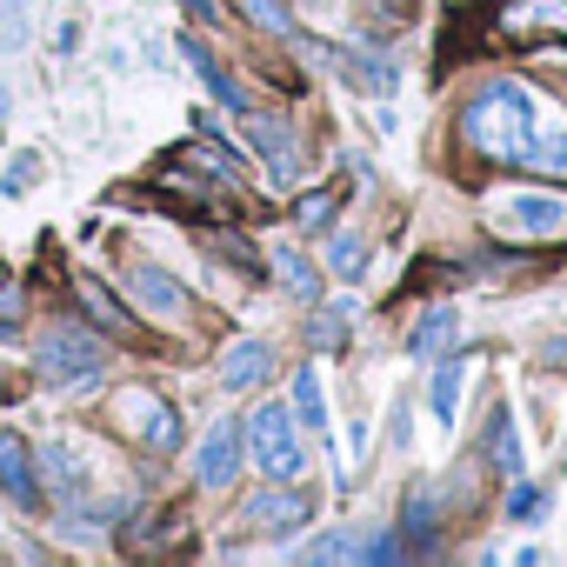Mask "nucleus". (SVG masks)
Wrapping results in <instances>:
<instances>
[{"instance_id": "nucleus-1", "label": "nucleus", "mask_w": 567, "mask_h": 567, "mask_svg": "<svg viewBox=\"0 0 567 567\" xmlns=\"http://www.w3.org/2000/svg\"><path fill=\"white\" fill-rule=\"evenodd\" d=\"M461 141L494 167H527L567 181V114L527 81H487L461 107Z\"/></svg>"}, {"instance_id": "nucleus-2", "label": "nucleus", "mask_w": 567, "mask_h": 567, "mask_svg": "<svg viewBox=\"0 0 567 567\" xmlns=\"http://www.w3.org/2000/svg\"><path fill=\"white\" fill-rule=\"evenodd\" d=\"M240 447L254 454V467L267 481H295L301 474V434H295V414L280 408V401H260L254 421L240 427Z\"/></svg>"}, {"instance_id": "nucleus-3", "label": "nucleus", "mask_w": 567, "mask_h": 567, "mask_svg": "<svg viewBox=\"0 0 567 567\" xmlns=\"http://www.w3.org/2000/svg\"><path fill=\"white\" fill-rule=\"evenodd\" d=\"M34 361H41V374H48L54 388H61V381H74V388H81V381H94V374L107 368V348H101L87 328H74V321H54V328L34 341Z\"/></svg>"}, {"instance_id": "nucleus-4", "label": "nucleus", "mask_w": 567, "mask_h": 567, "mask_svg": "<svg viewBox=\"0 0 567 567\" xmlns=\"http://www.w3.org/2000/svg\"><path fill=\"white\" fill-rule=\"evenodd\" d=\"M487 227L514 234V240H554L567 227V200L560 194H494L487 200Z\"/></svg>"}, {"instance_id": "nucleus-5", "label": "nucleus", "mask_w": 567, "mask_h": 567, "mask_svg": "<svg viewBox=\"0 0 567 567\" xmlns=\"http://www.w3.org/2000/svg\"><path fill=\"white\" fill-rule=\"evenodd\" d=\"M494 28H501L514 48L567 41V0H494Z\"/></svg>"}, {"instance_id": "nucleus-6", "label": "nucleus", "mask_w": 567, "mask_h": 567, "mask_svg": "<svg viewBox=\"0 0 567 567\" xmlns=\"http://www.w3.org/2000/svg\"><path fill=\"white\" fill-rule=\"evenodd\" d=\"M240 121H247V141H254V154H260L267 181H274V187H295V181H301V147H295V134L280 127V121H260L254 107H247Z\"/></svg>"}, {"instance_id": "nucleus-7", "label": "nucleus", "mask_w": 567, "mask_h": 567, "mask_svg": "<svg viewBox=\"0 0 567 567\" xmlns=\"http://www.w3.org/2000/svg\"><path fill=\"white\" fill-rule=\"evenodd\" d=\"M127 295L154 315V321H187V288H181V280L174 274H161V267H127Z\"/></svg>"}, {"instance_id": "nucleus-8", "label": "nucleus", "mask_w": 567, "mask_h": 567, "mask_svg": "<svg viewBox=\"0 0 567 567\" xmlns=\"http://www.w3.org/2000/svg\"><path fill=\"white\" fill-rule=\"evenodd\" d=\"M308 514H315V501H308L295 481H274L267 494H254V501H247V520H254V527H274V534H295Z\"/></svg>"}, {"instance_id": "nucleus-9", "label": "nucleus", "mask_w": 567, "mask_h": 567, "mask_svg": "<svg viewBox=\"0 0 567 567\" xmlns=\"http://www.w3.org/2000/svg\"><path fill=\"white\" fill-rule=\"evenodd\" d=\"M0 494H8L21 514L41 507V487H34V461H28V441L0 427Z\"/></svg>"}, {"instance_id": "nucleus-10", "label": "nucleus", "mask_w": 567, "mask_h": 567, "mask_svg": "<svg viewBox=\"0 0 567 567\" xmlns=\"http://www.w3.org/2000/svg\"><path fill=\"white\" fill-rule=\"evenodd\" d=\"M234 467H240V427H234V421H214V427H207V441H200V454H194V481L227 487V481H234Z\"/></svg>"}, {"instance_id": "nucleus-11", "label": "nucleus", "mask_w": 567, "mask_h": 567, "mask_svg": "<svg viewBox=\"0 0 567 567\" xmlns=\"http://www.w3.org/2000/svg\"><path fill=\"white\" fill-rule=\"evenodd\" d=\"M267 374H274V348H267V341H234V348L220 354V388H234V394L260 388Z\"/></svg>"}, {"instance_id": "nucleus-12", "label": "nucleus", "mask_w": 567, "mask_h": 567, "mask_svg": "<svg viewBox=\"0 0 567 567\" xmlns=\"http://www.w3.org/2000/svg\"><path fill=\"white\" fill-rule=\"evenodd\" d=\"M321 61L334 68V74H348L361 94H374V101H388L394 94V68L388 61H374V54H348V48H321Z\"/></svg>"}, {"instance_id": "nucleus-13", "label": "nucleus", "mask_w": 567, "mask_h": 567, "mask_svg": "<svg viewBox=\"0 0 567 567\" xmlns=\"http://www.w3.org/2000/svg\"><path fill=\"white\" fill-rule=\"evenodd\" d=\"M181 54H187V68H194L200 81H207V94H214V101H220L227 114H247V94H240V87H234V81H227L220 68H214V54H207L200 41H181Z\"/></svg>"}, {"instance_id": "nucleus-14", "label": "nucleus", "mask_w": 567, "mask_h": 567, "mask_svg": "<svg viewBox=\"0 0 567 567\" xmlns=\"http://www.w3.org/2000/svg\"><path fill=\"white\" fill-rule=\"evenodd\" d=\"M454 341H461V321H454V308H434V315H421V328L408 334L414 361H434V354H447Z\"/></svg>"}, {"instance_id": "nucleus-15", "label": "nucleus", "mask_w": 567, "mask_h": 567, "mask_svg": "<svg viewBox=\"0 0 567 567\" xmlns=\"http://www.w3.org/2000/svg\"><path fill=\"white\" fill-rule=\"evenodd\" d=\"M454 401H461V361H434V374H427V408H434L441 427L454 421Z\"/></svg>"}, {"instance_id": "nucleus-16", "label": "nucleus", "mask_w": 567, "mask_h": 567, "mask_svg": "<svg viewBox=\"0 0 567 567\" xmlns=\"http://www.w3.org/2000/svg\"><path fill=\"white\" fill-rule=\"evenodd\" d=\"M274 274H280V288L301 295V301H315V288H321V274H315L295 247H274Z\"/></svg>"}, {"instance_id": "nucleus-17", "label": "nucleus", "mask_w": 567, "mask_h": 567, "mask_svg": "<svg viewBox=\"0 0 567 567\" xmlns=\"http://www.w3.org/2000/svg\"><path fill=\"white\" fill-rule=\"evenodd\" d=\"M74 295H81V308H87V315H94L101 328H121V321H127V315H121V301H114V295L101 288L94 274H74Z\"/></svg>"}, {"instance_id": "nucleus-18", "label": "nucleus", "mask_w": 567, "mask_h": 567, "mask_svg": "<svg viewBox=\"0 0 567 567\" xmlns=\"http://www.w3.org/2000/svg\"><path fill=\"white\" fill-rule=\"evenodd\" d=\"M487 461L501 474H520V441H514V421L507 414H494V427H487Z\"/></svg>"}, {"instance_id": "nucleus-19", "label": "nucleus", "mask_w": 567, "mask_h": 567, "mask_svg": "<svg viewBox=\"0 0 567 567\" xmlns=\"http://www.w3.org/2000/svg\"><path fill=\"white\" fill-rule=\"evenodd\" d=\"M295 414H301V427H321L328 434V401H321V381L315 374H295Z\"/></svg>"}, {"instance_id": "nucleus-20", "label": "nucleus", "mask_w": 567, "mask_h": 567, "mask_svg": "<svg viewBox=\"0 0 567 567\" xmlns=\"http://www.w3.org/2000/svg\"><path fill=\"white\" fill-rule=\"evenodd\" d=\"M141 414H147V447H154V454H174V447H181V414H174V408H154V401H147Z\"/></svg>"}, {"instance_id": "nucleus-21", "label": "nucleus", "mask_w": 567, "mask_h": 567, "mask_svg": "<svg viewBox=\"0 0 567 567\" xmlns=\"http://www.w3.org/2000/svg\"><path fill=\"white\" fill-rule=\"evenodd\" d=\"M240 14L267 34H295V14H288V0H240Z\"/></svg>"}, {"instance_id": "nucleus-22", "label": "nucleus", "mask_w": 567, "mask_h": 567, "mask_svg": "<svg viewBox=\"0 0 567 567\" xmlns=\"http://www.w3.org/2000/svg\"><path fill=\"white\" fill-rule=\"evenodd\" d=\"M427 520H434V494L427 487H408V514H401V534L414 547H427Z\"/></svg>"}, {"instance_id": "nucleus-23", "label": "nucleus", "mask_w": 567, "mask_h": 567, "mask_svg": "<svg viewBox=\"0 0 567 567\" xmlns=\"http://www.w3.org/2000/svg\"><path fill=\"white\" fill-rule=\"evenodd\" d=\"M361 254H368V247H361V234H334V240H328V267H334L341 280H354V274H361Z\"/></svg>"}, {"instance_id": "nucleus-24", "label": "nucleus", "mask_w": 567, "mask_h": 567, "mask_svg": "<svg viewBox=\"0 0 567 567\" xmlns=\"http://www.w3.org/2000/svg\"><path fill=\"white\" fill-rule=\"evenodd\" d=\"M295 220H301L308 234H321V227L334 220V194H301V207H295Z\"/></svg>"}, {"instance_id": "nucleus-25", "label": "nucleus", "mask_w": 567, "mask_h": 567, "mask_svg": "<svg viewBox=\"0 0 567 567\" xmlns=\"http://www.w3.org/2000/svg\"><path fill=\"white\" fill-rule=\"evenodd\" d=\"M308 334H315V348H341V341H348V308H328Z\"/></svg>"}, {"instance_id": "nucleus-26", "label": "nucleus", "mask_w": 567, "mask_h": 567, "mask_svg": "<svg viewBox=\"0 0 567 567\" xmlns=\"http://www.w3.org/2000/svg\"><path fill=\"white\" fill-rule=\"evenodd\" d=\"M540 507H547V494H540V487H514V501H507V514H514V520H527V514H540Z\"/></svg>"}, {"instance_id": "nucleus-27", "label": "nucleus", "mask_w": 567, "mask_h": 567, "mask_svg": "<svg viewBox=\"0 0 567 567\" xmlns=\"http://www.w3.org/2000/svg\"><path fill=\"white\" fill-rule=\"evenodd\" d=\"M301 560H348V540H341V534H328V540H308V547H301Z\"/></svg>"}, {"instance_id": "nucleus-28", "label": "nucleus", "mask_w": 567, "mask_h": 567, "mask_svg": "<svg viewBox=\"0 0 567 567\" xmlns=\"http://www.w3.org/2000/svg\"><path fill=\"white\" fill-rule=\"evenodd\" d=\"M21 14H28V0H0V28H8V48L21 41Z\"/></svg>"}, {"instance_id": "nucleus-29", "label": "nucleus", "mask_w": 567, "mask_h": 567, "mask_svg": "<svg viewBox=\"0 0 567 567\" xmlns=\"http://www.w3.org/2000/svg\"><path fill=\"white\" fill-rule=\"evenodd\" d=\"M14 315H21V288H0V328H14Z\"/></svg>"}, {"instance_id": "nucleus-30", "label": "nucleus", "mask_w": 567, "mask_h": 567, "mask_svg": "<svg viewBox=\"0 0 567 567\" xmlns=\"http://www.w3.org/2000/svg\"><path fill=\"white\" fill-rule=\"evenodd\" d=\"M187 14L194 21H220V0H187Z\"/></svg>"}]
</instances>
